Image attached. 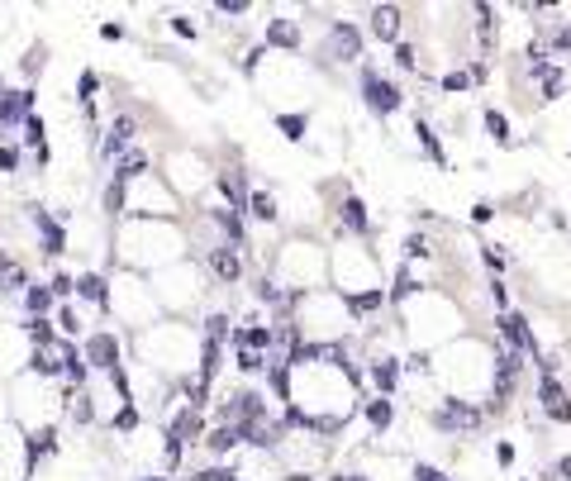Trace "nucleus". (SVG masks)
Here are the masks:
<instances>
[{"mask_svg": "<svg viewBox=\"0 0 571 481\" xmlns=\"http://www.w3.org/2000/svg\"><path fill=\"white\" fill-rule=\"evenodd\" d=\"M134 143H143V119H138L134 110H119V115L105 125V134H101L95 162H110V167H115V162H119V153H129Z\"/></svg>", "mask_w": 571, "mask_h": 481, "instance_id": "aec40b11", "label": "nucleus"}, {"mask_svg": "<svg viewBox=\"0 0 571 481\" xmlns=\"http://www.w3.org/2000/svg\"><path fill=\"white\" fill-rule=\"evenodd\" d=\"M200 215H205V224H210V229L219 233V243L239 249L243 257L253 253V219H248V215L229 210V205H219V200H205V205H200Z\"/></svg>", "mask_w": 571, "mask_h": 481, "instance_id": "f3484780", "label": "nucleus"}, {"mask_svg": "<svg viewBox=\"0 0 571 481\" xmlns=\"http://www.w3.org/2000/svg\"><path fill=\"white\" fill-rule=\"evenodd\" d=\"M362 377H367V395H386V401H396L400 391H405V353H367L362 357Z\"/></svg>", "mask_w": 571, "mask_h": 481, "instance_id": "2eb2a0df", "label": "nucleus"}, {"mask_svg": "<svg viewBox=\"0 0 571 481\" xmlns=\"http://www.w3.org/2000/svg\"><path fill=\"white\" fill-rule=\"evenodd\" d=\"M101 91H105V77L95 67H81L77 72V105H101Z\"/></svg>", "mask_w": 571, "mask_h": 481, "instance_id": "e433bc0d", "label": "nucleus"}, {"mask_svg": "<svg viewBox=\"0 0 571 481\" xmlns=\"http://www.w3.org/2000/svg\"><path fill=\"white\" fill-rule=\"evenodd\" d=\"M162 176H167V186H172L181 200H191V196H200V191L215 182V162L205 153H196V148H176V153H167Z\"/></svg>", "mask_w": 571, "mask_h": 481, "instance_id": "f8f14e48", "label": "nucleus"}, {"mask_svg": "<svg viewBox=\"0 0 571 481\" xmlns=\"http://www.w3.org/2000/svg\"><path fill=\"white\" fill-rule=\"evenodd\" d=\"M491 219H495V205H491V200H477V205H471V224H491Z\"/></svg>", "mask_w": 571, "mask_h": 481, "instance_id": "3c124183", "label": "nucleus"}, {"mask_svg": "<svg viewBox=\"0 0 571 481\" xmlns=\"http://www.w3.org/2000/svg\"><path fill=\"white\" fill-rule=\"evenodd\" d=\"M20 148H24V153H48V125H44V115H34L29 119V125H24L20 129Z\"/></svg>", "mask_w": 571, "mask_h": 481, "instance_id": "58836bf2", "label": "nucleus"}, {"mask_svg": "<svg viewBox=\"0 0 571 481\" xmlns=\"http://www.w3.org/2000/svg\"><path fill=\"white\" fill-rule=\"evenodd\" d=\"M253 15V0H210V20H243Z\"/></svg>", "mask_w": 571, "mask_h": 481, "instance_id": "79ce46f5", "label": "nucleus"}, {"mask_svg": "<svg viewBox=\"0 0 571 481\" xmlns=\"http://www.w3.org/2000/svg\"><path fill=\"white\" fill-rule=\"evenodd\" d=\"M233 357V372H239V381H262L267 377V367H272V357L267 353H229Z\"/></svg>", "mask_w": 571, "mask_h": 481, "instance_id": "f704fd0d", "label": "nucleus"}, {"mask_svg": "<svg viewBox=\"0 0 571 481\" xmlns=\"http://www.w3.org/2000/svg\"><path fill=\"white\" fill-rule=\"evenodd\" d=\"M434 86H438V95H471V91H477V81H471L467 62H462V67H448V72H438Z\"/></svg>", "mask_w": 571, "mask_h": 481, "instance_id": "72a5a7b5", "label": "nucleus"}, {"mask_svg": "<svg viewBox=\"0 0 571 481\" xmlns=\"http://www.w3.org/2000/svg\"><path fill=\"white\" fill-rule=\"evenodd\" d=\"M534 44H538L542 53H548L552 62H557V58H571V20H552V24H542Z\"/></svg>", "mask_w": 571, "mask_h": 481, "instance_id": "7c9ffc66", "label": "nucleus"}, {"mask_svg": "<svg viewBox=\"0 0 571 481\" xmlns=\"http://www.w3.org/2000/svg\"><path fill=\"white\" fill-rule=\"evenodd\" d=\"M81 353H86V367L91 377H115V372H129V338L110 324H95L86 338H81Z\"/></svg>", "mask_w": 571, "mask_h": 481, "instance_id": "ddd939ff", "label": "nucleus"}, {"mask_svg": "<svg viewBox=\"0 0 571 481\" xmlns=\"http://www.w3.org/2000/svg\"><path fill=\"white\" fill-rule=\"evenodd\" d=\"M329 286L339 296H357V291H376L381 281V263L367 243L339 239V249H329Z\"/></svg>", "mask_w": 571, "mask_h": 481, "instance_id": "6e6552de", "label": "nucleus"}, {"mask_svg": "<svg viewBox=\"0 0 571 481\" xmlns=\"http://www.w3.org/2000/svg\"><path fill=\"white\" fill-rule=\"evenodd\" d=\"M353 91H357V105L367 110L371 119H381V125H391V119L400 115V110L410 105V91L405 81H400L396 72H386L376 58H367L353 72Z\"/></svg>", "mask_w": 571, "mask_h": 481, "instance_id": "0eeeda50", "label": "nucleus"}, {"mask_svg": "<svg viewBox=\"0 0 571 481\" xmlns=\"http://www.w3.org/2000/svg\"><path fill=\"white\" fill-rule=\"evenodd\" d=\"M129 353L138 357L134 367H148V372L162 377H196L200 363V329L196 320H162L143 329V334L129 338Z\"/></svg>", "mask_w": 571, "mask_h": 481, "instance_id": "f03ea898", "label": "nucleus"}, {"mask_svg": "<svg viewBox=\"0 0 571 481\" xmlns=\"http://www.w3.org/2000/svg\"><path fill=\"white\" fill-rule=\"evenodd\" d=\"M267 58H272L267 44H253L248 53H239V62H233V67H239V72H243L248 81H253V77H262V62H267Z\"/></svg>", "mask_w": 571, "mask_h": 481, "instance_id": "a19ab883", "label": "nucleus"}, {"mask_svg": "<svg viewBox=\"0 0 571 481\" xmlns=\"http://www.w3.org/2000/svg\"><path fill=\"white\" fill-rule=\"evenodd\" d=\"M248 219L253 224H281V200H276L272 186H253V200H248Z\"/></svg>", "mask_w": 571, "mask_h": 481, "instance_id": "2f4dec72", "label": "nucleus"}, {"mask_svg": "<svg viewBox=\"0 0 571 481\" xmlns=\"http://www.w3.org/2000/svg\"><path fill=\"white\" fill-rule=\"evenodd\" d=\"M24 162H29V153H24L20 143H0V172H5V176L24 172Z\"/></svg>", "mask_w": 571, "mask_h": 481, "instance_id": "37998d69", "label": "nucleus"}, {"mask_svg": "<svg viewBox=\"0 0 571 481\" xmlns=\"http://www.w3.org/2000/svg\"><path fill=\"white\" fill-rule=\"evenodd\" d=\"M367 38H376V44L396 48L405 34V10L400 5H367Z\"/></svg>", "mask_w": 571, "mask_h": 481, "instance_id": "b1692460", "label": "nucleus"}, {"mask_svg": "<svg viewBox=\"0 0 571 481\" xmlns=\"http://www.w3.org/2000/svg\"><path fill=\"white\" fill-rule=\"evenodd\" d=\"M196 263L205 267V277H210V286H239L248 277V257L239 249H229V243H215V249H205Z\"/></svg>", "mask_w": 571, "mask_h": 481, "instance_id": "4be33fe9", "label": "nucleus"}, {"mask_svg": "<svg viewBox=\"0 0 571 481\" xmlns=\"http://www.w3.org/2000/svg\"><path fill=\"white\" fill-rule=\"evenodd\" d=\"M428 429L438 438H453V444H467V438H477L485 424H491V410L485 401H462V395H438L434 405H428Z\"/></svg>", "mask_w": 571, "mask_h": 481, "instance_id": "9d476101", "label": "nucleus"}, {"mask_svg": "<svg viewBox=\"0 0 571 481\" xmlns=\"http://www.w3.org/2000/svg\"><path fill=\"white\" fill-rule=\"evenodd\" d=\"M367 24L357 20H324V34L314 44V67L319 72H333V67H357L367 62Z\"/></svg>", "mask_w": 571, "mask_h": 481, "instance_id": "1a4fd4ad", "label": "nucleus"}, {"mask_svg": "<svg viewBox=\"0 0 571 481\" xmlns=\"http://www.w3.org/2000/svg\"><path fill=\"white\" fill-rule=\"evenodd\" d=\"M24 219L34 224V239H38V257L44 263H62L72 253V229H67V210H48L44 200H24Z\"/></svg>", "mask_w": 571, "mask_h": 481, "instance_id": "9b49d317", "label": "nucleus"}, {"mask_svg": "<svg viewBox=\"0 0 571 481\" xmlns=\"http://www.w3.org/2000/svg\"><path fill=\"white\" fill-rule=\"evenodd\" d=\"M272 277L286 286L290 296H310L329 286V249L310 233H290L272 257Z\"/></svg>", "mask_w": 571, "mask_h": 481, "instance_id": "7ed1b4c3", "label": "nucleus"}, {"mask_svg": "<svg viewBox=\"0 0 571 481\" xmlns=\"http://www.w3.org/2000/svg\"><path fill=\"white\" fill-rule=\"evenodd\" d=\"M129 481H176V477H167L162 467H158V472H138V477H129Z\"/></svg>", "mask_w": 571, "mask_h": 481, "instance_id": "603ef678", "label": "nucleus"}, {"mask_svg": "<svg viewBox=\"0 0 571 481\" xmlns=\"http://www.w3.org/2000/svg\"><path fill=\"white\" fill-rule=\"evenodd\" d=\"M148 172H158L152 167V153H148V143H134L129 153H119V162L110 167V182H119V186H134V182H143Z\"/></svg>", "mask_w": 571, "mask_h": 481, "instance_id": "a878e982", "label": "nucleus"}, {"mask_svg": "<svg viewBox=\"0 0 571 481\" xmlns=\"http://www.w3.org/2000/svg\"><path fill=\"white\" fill-rule=\"evenodd\" d=\"M495 343L510 348V353H519L524 363H538V353H542V343H538V334H534V324H528L524 310L495 314Z\"/></svg>", "mask_w": 571, "mask_h": 481, "instance_id": "6ab92c4d", "label": "nucleus"}, {"mask_svg": "<svg viewBox=\"0 0 571 481\" xmlns=\"http://www.w3.org/2000/svg\"><path fill=\"white\" fill-rule=\"evenodd\" d=\"M44 67H48V44L38 38V44H29V53L20 58V77H24V86L34 91V81L44 77Z\"/></svg>", "mask_w": 571, "mask_h": 481, "instance_id": "c9c22d12", "label": "nucleus"}, {"mask_svg": "<svg viewBox=\"0 0 571 481\" xmlns=\"http://www.w3.org/2000/svg\"><path fill=\"white\" fill-rule=\"evenodd\" d=\"M262 44H267V53H281V58H300L305 48V24L296 15H286V10H276V15L262 20Z\"/></svg>", "mask_w": 571, "mask_h": 481, "instance_id": "412c9836", "label": "nucleus"}, {"mask_svg": "<svg viewBox=\"0 0 571 481\" xmlns=\"http://www.w3.org/2000/svg\"><path fill=\"white\" fill-rule=\"evenodd\" d=\"M500 249H505V243H481V263L491 267V277H505V272H510V257Z\"/></svg>", "mask_w": 571, "mask_h": 481, "instance_id": "c03bdc74", "label": "nucleus"}, {"mask_svg": "<svg viewBox=\"0 0 571 481\" xmlns=\"http://www.w3.org/2000/svg\"><path fill=\"white\" fill-rule=\"evenodd\" d=\"M24 320H53L58 314V296H53V286H48V277L44 281H34L29 291L20 296V306H15Z\"/></svg>", "mask_w": 571, "mask_h": 481, "instance_id": "cd10ccee", "label": "nucleus"}, {"mask_svg": "<svg viewBox=\"0 0 571 481\" xmlns=\"http://www.w3.org/2000/svg\"><path fill=\"white\" fill-rule=\"evenodd\" d=\"M38 115V91L5 86L0 91V143H20V129Z\"/></svg>", "mask_w": 571, "mask_h": 481, "instance_id": "a211bd4d", "label": "nucleus"}, {"mask_svg": "<svg viewBox=\"0 0 571 481\" xmlns=\"http://www.w3.org/2000/svg\"><path fill=\"white\" fill-rule=\"evenodd\" d=\"M534 401H538V415L552 420V424H571V391L562 387L557 372H538L534 381Z\"/></svg>", "mask_w": 571, "mask_h": 481, "instance_id": "5701e85b", "label": "nucleus"}, {"mask_svg": "<svg viewBox=\"0 0 571 481\" xmlns=\"http://www.w3.org/2000/svg\"><path fill=\"white\" fill-rule=\"evenodd\" d=\"M110 281H115V306H110V324H124V338L143 334V329L162 324V300L152 291L148 277H138V272H124L115 267L110 272Z\"/></svg>", "mask_w": 571, "mask_h": 481, "instance_id": "39448f33", "label": "nucleus"}, {"mask_svg": "<svg viewBox=\"0 0 571 481\" xmlns=\"http://www.w3.org/2000/svg\"><path fill=\"white\" fill-rule=\"evenodd\" d=\"M191 257L186 229H176V219H124V224L110 233V263L124 272H162L176 267Z\"/></svg>", "mask_w": 571, "mask_h": 481, "instance_id": "f257e3e1", "label": "nucleus"}, {"mask_svg": "<svg viewBox=\"0 0 571 481\" xmlns=\"http://www.w3.org/2000/svg\"><path fill=\"white\" fill-rule=\"evenodd\" d=\"M101 38H110V44H124V38H129V24H119V20H105V24H101Z\"/></svg>", "mask_w": 571, "mask_h": 481, "instance_id": "09e8293b", "label": "nucleus"}, {"mask_svg": "<svg viewBox=\"0 0 571 481\" xmlns=\"http://www.w3.org/2000/svg\"><path fill=\"white\" fill-rule=\"evenodd\" d=\"M542 481H571V452H562V458H552V472Z\"/></svg>", "mask_w": 571, "mask_h": 481, "instance_id": "8fccbe9b", "label": "nucleus"}, {"mask_svg": "<svg viewBox=\"0 0 571 481\" xmlns=\"http://www.w3.org/2000/svg\"><path fill=\"white\" fill-rule=\"evenodd\" d=\"M519 481H534V477H519Z\"/></svg>", "mask_w": 571, "mask_h": 481, "instance_id": "864d4df0", "label": "nucleus"}, {"mask_svg": "<svg viewBox=\"0 0 571 481\" xmlns=\"http://www.w3.org/2000/svg\"><path fill=\"white\" fill-rule=\"evenodd\" d=\"M477 119H481V129L491 134L495 148H505V153H510V148H524V139H514V125H510V115L500 105H481Z\"/></svg>", "mask_w": 571, "mask_h": 481, "instance_id": "bb28decb", "label": "nucleus"}, {"mask_svg": "<svg viewBox=\"0 0 571 481\" xmlns=\"http://www.w3.org/2000/svg\"><path fill=\"white\" fill-rule=\"evenodd\" d=\"M357 420L371 429V438H386V434L396 429V420H400V401H386V395H362Z\"/></svg>", "mask_w": 571, "mask_h": 481, "instance_id": "393cba45", "label": "nucleus"}, {"mask_svg": "<svg viewBox=\"0 0 571 481\" xmlns=\"http://www.w3.org/2000/svg\"><path fill=\"white\" fill-rule=\"evenodd\" d=\"M391 67L400 77H414L420 72V44H414V38H400V44L391 48Z\"/></svg>", "mask_w": 571, "mask_h": 481, "instance_id": "4c0bfd02", "label": "nucleus"}, {"mask_svg": "<svg viewBox=\"0 0 571 481\" xmlns=\"http://www.w3.org/2000/svg\"><path fill=\"white\" fill-rule=\"evenodd\" d=\"M514 458H519V448H514V438H495V467L500 472H510Z\"/></svg>", "mask_w": 571, "mask_h": 481, "instance_id": "de8ad7c7", "label": "nucleus"}, {"mask_svg": "<svg viewBox=\"0 0 571 481\" xmlns=\"http://www.w3.org/2000/svg\"><path fill=\"white\" fill-rule=\"evenodd\" d=\"M405 477H410V481H453V472H448V467H438L434 458H414V462L405 467Z\"/></svg>", "mask_w": 571, "mask_h": 481, "instance_id": "ea45409f", "label": "nucleus"}, {"mask_svg": "<svg viewBox=\"0 0 571 481\" xmlns=\"http://www.w3.org/2000/svg\"><path fill=\"white\" fill-rule=\"evenodd\" d=\"M181 215V196L167 186L162 172H148L143 182L129 186V219H176Z\"/></svg>", "mask_w": 571, "mask_h": 481, "instance_id": "4468645a", "label": "nucleus"}, {"mask_svg": "<svg viewBox=\"0 0 571 481\" xmlns=\"http://www.w3.org/2000/svg\"><path fill=\"white\" fill-rule=\"evenodd\" d=\"M329 215H333V239H353V243L376 239V219H371V205L362 200V191H347L339 205H329Z\"/></svg>", "mask_w": 571, "mask_h": 481, "instance_id": "dca6fc26", "label": "nucleus"}, {"mask_svg": "<svg viewBox=\"0 0 571 481\" xmlns=\"http://www.w3.org/2000/svg\"><path fill=\"white\" fill-rule=\"evenodd\" d=\"M296 329L305 334V343H347L353 338V314H347V300L333 291V286H324V291H310L296 300Z\"/></svg>", "mask_w": 571, "mask_h": 481, "instance_id": "20e7f679", "label": "nucleus"}, {"mask_svg": "<svg viewBox=\"0 0 571 481\" xmlns=\"http://www.w3.org/2000/svg\"><path fill=\"white\" fill-rule=\"evenodd\" d=\"M53 320H58V334H62V338H72V343H81V338H86L91 329H95V324L81 320V306H77V300H62Z\"/></svg>", "mask_w": 571, "mask_h": 481, "instance_id": "473e14b6", "label": "nucleus"}, {"mask_svg": "<svg viewBox=\"0 0 571 481\" xmlns=\"http://www.w3.org/2000/svg\"><path fill=\"white\" fill-rule=\"evenodd\" d=\"M414 143H420V158L434 162V167H448V148H443V134L434 129L428 115H414Z\"/></svg>", "mask_w": 571, "mask_h": 481, "instance_id": "c85d7f7f", "label": "nucleus"}, {"mask_svg": "<svg viewBox=\"0 0 571 481\" xmlns=\"http://www.w3.org/2000/svg\"><path fill=\"white\" fill-rule=\"evenodd\" d=\"M167 29H172L176 38H186V44H196V38H200V24L191 15H181V10H176V15H167Z\"/></svg>", "mask_w": 571, "mask_h": 481, "instance_id": "a18cd8bd", "label": "nucleus"}, {"mask_svg": "<svg viewBox=\"0 0 571 481\" xmlns=\"http://www.w3.org/2000/svg\"><path fill=\"white\" fill-rule=\"evenodd\" d=\"M272 125L286 143H305L310 139V125H314V110H276Z\"/></svg>", "mask_w": 571, "mask_h": 481, "instance_id": "c756f323", "label": "nucleus"}, {"mask_svg": "<svg viewBox=\"0 0 571 481\" xmlns=\"http://www.w3.org/2000/svg\"><path fill=\"white\" fill-rule=\"evenodd\" d=\"M148 281H152V291H158V300H162L167 320H186L191 310H200L205 306V286H210V277H205V267L196 263V257H186V263H176V267L152 272Z\"/></svg>", "mask_w": 571, "mask_h": 481, "instance_id": "423d86ee", "label": "nucleus"}, {"mask_svg": "<svg viewBox=\"0 0 571 481\" xmlns=\"http://www.w3.org/2000/svg\"><path fill=\"white\" fill-rule=\"evenodd\" d=\"M485 291H491V300H495V314L514 310V296H510V281L505 277H491V281H485Z\"/></svg>", "mask_w": 571, "mask_h": 481, "instance_id": "49530a36", "label": "nucleus"}]
</instances>
